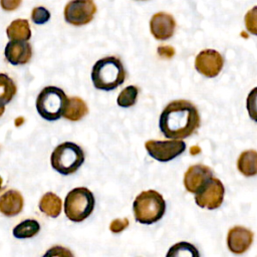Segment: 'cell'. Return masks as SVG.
<instances>
[{
    "mask_svg": "<svg viewBox=\"0 0 257 257\" xmlns=\"http://www.w3.org/2000/svg\"><path fill=\"white\" fill-rule=\"evenodd\" d=\"M94 196L84 187L72 189L65 197L64 212L72 222H81L92 213L94 209Z\"/></svg>",
    "mask_w": 257,
    "mask_h": 257,
    "instance_id": "8992f818",
    "label": "cell"
},
{
    "mask_svg": "<svg viewBox=\"0 0 257 257\" xmlns=\"http://www.w3.org/2000/svg\"><path fill=\"white\" fill-rule=\"evenodd\" d=\"M40 230V225L36 220L27 219L16 225L13 229V236L18 239H26L35 236Z\"/></svg>",
    "mask_w": 257,
    "mask_h": 257,
    "instance_id": "ffe728a7",
    "label": "cell"
},
{
    "mask_svg": "<svg viewBox=\"0 0 257 257\" xmlns=\"http://www.w3.org/2000/svg\"><path fill=\"white\" fill-rule=\"evenodd\" d=\"M211 177H213L211 168L202 164H196L189 167L185 173L184 186L188 192L196 194Z\"/></svg>",
    "mask_w": 257,
    "mask_h": 257,
    "instance_id": "8fae6325",
    "label": "cell"
},
{
    "mask_svg": "<svg viewBox=\"0 0 257 257\" xmlns=\"http://www.w3.org/2000/svg\"><path fill=\"white\" fill-rule=\"evenodd\" d=\"M128 226V219H114L109 225V230L112 233H120Z\"/></svg>",
    "mask_w": 257,
    "mask_h": 257,
    "instance_id": "4316f807",
    "label": "cell"
},
{
    "mask_svg": "<svg viewBox=\"0 0 257 257\" xmlns=\"http://www.w3.org/2000/svg\"><path fill=\"white\" fill-rule=\"evenodd\" d=\"M50 18L49 11L44 7H35L31 12V19L35 24H44Z\"/></svg>",
    "mask_w": 257,
    "mask_h": 257,
    "instance_id": "484cf974",
    "label": "cell"
},
{
    "mask_svg": "<svg viewBox=\"0 0 257 257\" xmlns=\"http://www.w3.org/2000/svg\"><path fill=\"white\" fill-rule=\"evenodd\" d=\"M4 110H5V105H0V116L4 113Z\"/></svg>",
    "mask_w": 257,
    "mask_h": 257,
    "instance_id": "f1b7e54d",
    "label": "cell"
},
{
    "mask_svg": "<svg viewBox=\"0 0 257 257\" xmlns=\"http://www.w3.org/2000/svg\"><path fill=\"white\" fill-rule=\"evenodd\" d=\"M68 99L61 88L46 86L36 98V110L42 118L49 121L56 120L63 116Z\"/></svg>",
    "mask_w": 257,
    "mask_h": 257,
    "instance_id": "277c9868",
    "label": "cell"
},
{
    "mask_svg": "<svg viewBox=\"0 0 257 257\" xmlns=\"http://www.w3.org/2000/svg\"><path fill=\"white\" fill-rule=\"evenodd\" d=\"M150 29L157 40H167L175 33L176 21L171 14L158 12L151 18Z\"/></svg>",
    "mask_w": 257,
    "mask_h": 257,
    "instance_id": "7c38bea8",
    "label": "cell"
},
{
    "mask_svg": "<svg viewBox=\"0 0 257 257\" xmlns=\"http://www.w3.org/2000/svg\"><path fill=\"white\" fill-rule=\"evenodd\" d=\"M244 20L247 31L253 35H257V6L252 7L245 14Z\"/></svg>",
    "mask_w": 257,
    "mask_h": 257,
    "instance_id": "d4e9b609",
    "label": "cell"
},
{
    "mask_svg": "<svg viewBox=\"0 0 257 257\" xmlns=\"http://www.w3.org/2000/svg\"><path fill=\"white\" fill-rule=\"evenodd\" d=\"M1 189H2V178L0 176V191H1Z\"/></svg>",
    "mask_w": 257,
    "mask_h": 257,
    "instance_id": "f546056e",
    "label": "cell"
},
{
    "mask_svg": "<svg viewBox=\"0 0 257 257\" xmlns=\"http://www.w3.org/2000/svg\"><path fill=\"white\" fill-rule=\"evenodd\" d=\"M139 89L135 85H128L122 89L117 96V104L121 107H130L134 105L138 98Z\"/></svg>",
    "mask_w": 257,
    "mask_h": 257,
    "instance_id": "7402d4cb",
    "label": "cell"
},
{
    "mask_svg": "<svg viewBox=\"0 0 257 257\" xmlns=\"http://www.w3.org/2000/svg\"><path fill=\"white\" fill-rule=\"evenodd\" d=\"M225 188L222 182L211 177L208 182L195 194L196 204L201 208L214 210L219 208L224 200Z\"/></svg>",
    "mask_w": 257,
    "mask_h": 257,
    "instance_id": "52a82bcc",
    "label": "cell"
},
{
    "mask_svg": "<svg viewBox=\"0 0 257 257\" xmlns=\"http://www.w3.org/2000/svg\"><path fill=\"white\" fill-rule=\"evenodd\" d=\"M135 219L141 224L151 225L158 222L166 211V202L163 196L155 191L148 190L139 194L133 204Z\"/></svg>",
    "mask_w": 257,
    "mask_h": 257,
    "instance_id": "3957f363",
    "label": "cell"
},
{
    "mask_svg": "<svg viewBox=\"0 0 257 257\" xmlns=\"http://www.w3.org/2000/svg\"><path fill=\"white\" fill-rule=\"evenodd\" d=\"M253 243V232L242 226L231 228L227 235V245L231 252L242 254L246 252Z\"/></svg>",
    "mask_w": 257,
    "mask_h": 257,
    "instance_id": "4fadbf2b",
    "label": "cell"
},
{
    "mask_svg": "<svg viewBox=\"0 0 257 257\" xmlns=\"http://www.w3.org/2000/svg\"><path fill=\"white\" fill-rule=\"evenodd\" d=\"M246 106L250 118L257 122V86L249 92L246 99Z\"/></svg>",
    "mask_w": 257,
    "mask_h": 257,
    "instance_id": "cb8c5ba5",
    "label": "cell"
},
{
    "mask_svg": "<svg viewBox=\"0 0 257 257\" xmlns=\"http://www.w3.org/2000/svg\"><path fill=\"white\" fill-rule=\"evenodd\" d=\"M198 108L189 100L171 101L162 111L159 126L162 134L173 140H182L192 136L200 126Z\"/></svg>",
    "mask_w": 257,
    "mask_h": 257,
    "instance_id": "6da1fadb",
    "label": "cell"
},
{
    "mask_svg": "<svg viewBox=\"0 0 257 257\" xmlns=\"http://www.w3.org/2000/svg\"><path fill=\"white\" fill-rule=\"evenodd\" d=\"M238 171L245 177L257 175V151L247 150L241 153L237 161Z\"/></svg>",
    "mask_w": 257,
    "mask_h": 257,
    "instance_id": "2e32d148",
    "label": "cell"
},
{
    "mask_svg": "<svg viewBox=\"0 0 257 257\" xmlns=\"http://www.w3.org/2000/svg\"><path fill=\"white\" fill-rule=\"evenodd\" d=\"M188 254L192 256H199V252L197 251L195 246L187 242H180L172 246L167 255L168 256H184Z\"/></svg>",
    "mask_w": 257,
    "mask_h": 257,
    "instance_id": "603a6c76",
    "label": "cell"
},
{
    "mask_svg": "<svg viewBox=\"0 0 257 257\" xmlns=\"http://www.w3.org/2000/svg\"><path fill=\"white\" fill-rule=\"evenodd\" d=\"M87 112L88 107L84 100H82L80 97L74 96L68 99V104L63 113V117L71 121H76L86 115Z\"/></svg>",
    "mask_w": 257,
    "mask_h": 257,
    "instance_id": "d6986e66",
    "label": "cell"
},
{
    "mask_svg": "<svg viewBox=\"0 0 257 257\" xmlns=\"http://www.w3.org/2000/svg\"><path fill=\"white\" fill-rule=\"evenodd\" d=\"M224 65L223 56L214 49H205L198 53L195 60V67L198 72L207 76H217Z\"/></svg>",
    "mask_w": 257,
    "mask_h": 257,
    "instance_id": "30bf717a",
    "label": "cell"
},
{
    "mask_svg": "<svg viewBox=\"0 0 257 257\" xmlns=\"http://www.w3.org/2000/svg\"><path fill=\"white\" fill-rule=\"evenodd\" d=\"M145 148L149 155L159 162H169L180 156L186 150V144L181 140L146 142Z\"/></svg>",
    "mask_w": 257,
    "mask_h": 257,
    "instance_id": "9c48e42d",
    "label": "cell"
},
{
    "mask_svg": "<svg viewBox=\"0 0 257 257\" xmlns=\"http://www.w3.org/2000/svg\"><path fill=\"white\" fill-rule=\"evenodd\" d=\"M23 197L16 190H8L0 196V212L7 217L19 214L23 209Z\"/></svg>",
    "mask_w": 257,
    "mask_h": 257,
    "instance_id": "9a60e30c",
    "label": "cell"
},
{
    "mask_svg": "<svg viewBox=\"0 0 257 257\" xmlns=\"http://www.w3.org/2000/svg\"><path fill=\"white\" fill-rule=\"evenodd\" d=\"M21 2L22 0H0V5L5 11H13L20 6Z\"/></svg>",
    "mask_w": 257,
    "mask_h": 257,
    "instance_id": "83f0119b",
    "label": "cell"
},
{
    "mask_svg": "<svg viewBox=\"0 0 257 257\" xmlns=\"http://www.w3.org/2000/svg\"><path fill=\"white\" fill-rule=\"evenodd\" d=\"M84 162L82 149L71 142L58 145L50 156L51 167L61 175L67 176L76 172Z\"/></svg>",
    "mask_w": 257,
    "mask_h": 257,
    "instance_id": "5b68a950",
    "label": "cell"
},
{
    "mask_svg": "<svg viewBox=\"0 0 257 257\" xmlns=\"http://www.w3.org/2000/svg\"><path fill=\"white\" fill-rule=\"evenodd\" d=\"M7 36L10 40L27 41L31 37V30L26 19H16L10 23L6 29Z\"/></svg>",
    "mask_w": 257,
    "mask_h": 257,
    "instance_id": "ac0fdd59",
    "label": "cell"
},
{
    "mask_svg": "<svg viewBox=\"0 0 257 257\" xmlns=\"http://www.w3.org/2000/svg\"><path fill=\"white\" fill-rule=\"evenodd\" d=\"M96 12L93 0H70L64 8V19L74 26L89 23Z\"/></svg>",
    "mask_w": 257,
    "mask_h": 257,
    "instance_id": "ba28073f",
    "label": "cell"
},
{
    "mask_svg": "<svg viewBox=\"0 0 257 257\" xmlns=\"http://www.w3.org/2000/svg\"><path fill=\"white\" fill-rule=\"evenodd\" d=\"M62 207L61 199L52 192H47L39 201V209L45 215L56 218L60 215Z\"/></svg>",
    "mask_w": 257,
    "mask_h": 257,
    "instance_id": "e0dca14e",
    "label": "cell"
},
{
    "mask_svg": "<svg viewBox=\"0 0 257 257\" xmlns=\"http://www.w3.org/2000/svg\"><path fill=\"white\" fill-rule=\"evenodd\" d=\"M4 55L12 65L25 64L32 57V47L26 41L11 40L5 46Z\"/></svg>",
    "mask_w": 257,
    "mask_h": 257,
    "instance_id": "5bb4252c",
    "label": "cell"
},
{
    "mask_svg": "<svg viewBox=\"0 0 257 257\" xmlns=\"http://www.w3.org/2000/svg\"><path fill=\"white\" fill-rule=\"evenodd\" d=\"M17 92L15 82L5 73H0V105H5L12 100Z\"/></svg>",
    "mask_w": 257,
    "mask_h": 257,
    "instance_id": "44dd1931",
    "label": "cell"
},
{
    "mask_svg": "<svg viewBox=\"0 0 257 257\" xmlns=\"http://www.w3.org/2000/svg\"><path fill=\"white\" fill-rule=\"evenodd\" d=\"M125 78V70L119 58L106 56L97 60L91 70V80L96 89L112 90Z\"/></svg>",
    "mask_w": 257,
    "mask_h": 257,
    "instance_id": "7a4b0ae2",
    "label": "cell"
}]
</instances>
